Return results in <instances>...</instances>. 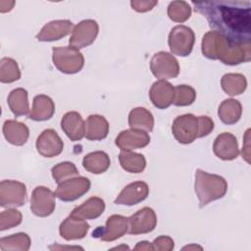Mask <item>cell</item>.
Listing matches in <instances>:
<instances>
[{
  "mask_svg": "<svg viewBox=\"0 0 251 251\" xmlns=\"http://www.w3.org/2000/svg\"><path fill=\"white\" fill-rule=\"evenodd\" d=\"M206 18L209 26L234 42L251 39V3L249 1L213 0L192 2Z\"/></svg>",
  "mask_w": 251,
  "mask_h": 251,
  "instance_id": "obj_1",
  "label": "cell"
},
{
  "mask_svg": "<svg viewBox=\"0 0 251 251\" xmlns=\"http://www.w3.org/2000/svg\"><path fill=\"white\" fill-rule=\"evenodd\" d=\"M26 187L25 183L4 179L0 182V206L3 208H17L26 202Z\"/></svg>",
  "mask_w": 251,
  "mask_h": 251,
  "instance_id": "obj_7",
  "label": "cell"
},
{
  "mask_svg": "<svg viewBox=\"0 0 251 251\" xmlns=\"http://www.w3.org/2000/svg\"><path fill=\"white\" fill-rule=\"evenodd\" d=\"M152 246L154 250L171 251L175 248V242L170 236L161 235L154 239V241L152 242Z\"/></svg>",
  "mask_w": 251,
  "mask_h": 251,
  "instance_id": "obj_38",
  "label": "cell"
},
{
  "mask_svg": "<svg viewBox=\"0 0 251 251\" xmlns=\"http://www.w3.org/2000/svg\"><path fill=\"white\" fill-rule=\"evenodd\" d=\"M23 216L20 211L14 208H8L0 214V230L13 228L22 223Z\"/></svg>",
  "mask_w": 251,
  "mask_h": 251,
  "instance_id": "obj_37",
  "label": "cell"
},
{
  "mask_svg": "<svg viewBox=\"0 0 251 251\" xmlns=\"http://www.w3.org/2000/svg\"><path fill=\"white\" fill-rule=\"evenodd\" d=\"M122 248H124V249H129L127 246H118V247H114L113 249H122Z\"/></svg>",
  "mask_w": 251,
  "mask_h": 251,
  "instance_id": "obj_44",
  "label": "cell"
},
{
  "mask_svg": "<svg viewBox=\"0 0 251 251\" xmlns=\"http://www.w3.org/2000/svg\"><path fill=\"white\" fill-rule=\"evenodd\" d=\"M158 4V1H149V0H141V1H130V5L132 9L139 13H144L152 10L156 5Z\"/></svg>",
  "mask_w": 251,
  "mask_h": 251,
  "instance_id": "obj_39",
  "label": "cell"
},
{
  "mask_svg": "<svg viewBox=\"0 0 251 251\" xmlns=\"http://www.w3.org/2000/svg\"><path fill=\"white\" fill-rule=\"evenodd\" d=\"M109 133V123L101 115H90L85 121V137L88 140H102Z\"/></svg>",
  "mask_w": 251,
  "mask_h": 251,
  "instance_id": "obj_25",
  "label": "cell"
},
{
  "mask_svg": "<svg viewBox=\"0 0 251 251\" xmlns=\"http://www.w3.org/2000/svg\"><path fill=\"white\" fill-rule=\"evenodd\" d=\"M30 244V237L25 232L14 233L0 239V249L2 251H27Z\"/></svg>",
  "mask_w": 251,
  "mask_h": 251,
  "instance_id": "obj_32",
  "label": "cell"
},
{
  "mask_svg": "<svg viewBox=\"0 0 251 251\" xmlns=\"http://www.w3.org/2000/svg\"><path fill=\"white\" fill-rule=\"evenodd\" d=\"M214 154L224 160L231 161L239 155V148L236 137L230 132H223L219 134L213 144Z\"/></svg>",
  "mask_w": 251,
  "mask_h": 251,
  "instance_id": "obj_18",
  "label": "cell"
},
{
  "mask_svg": "<svg viewBox=\"0 0 251 251\" xmlns=\"http://www.w3.org/2000/svg\"><path fill=\"white\" fill-rule=\"evenodd\" d=\"M2 131L5 139L15 146L25 144L29 136V129L26 125L15 120L5 121Z\"/></svg>",
  "mask_w": 251,
  "mask_h": 251,
  "instance_id": "obj_22",
  "label": "cell"
},
{
  "mask_svg": "<svg viewBox=\"0 0 251 251\" xmlns=\"http://www.w3.org/2000/svg\"><path fill=\"white\" fill-rule=\"evenodd\" d=\"M157 226V216L153 209L143 207L128 218L129 234L137 235L149 233L154 230Z\"/></svg>",
  "mask_w": 251,
  "mask_h": 251,
  "instance_id": "obj_13",
  "label": "cell"
},
{
  "mask_svg": "<svg viewBox=\"0 0 251 251\" xmlns=\"http://www.w3.org/2000/svg\"><path fill=\"white\" fill-rule=\"evenodd\" d=\"M105 210V202L100 197H90L71 212V215L84 220H94L99 218Z\"/></svg>",
  "mask_w": 251,
  "mask_h": 251,
  "instance_id": "obj_24",
  "label": "cell"
},
{
  "mask_svg": "<svg viewBox=\"0 0 251 251\" xmlns=\"http://www.w3.org/2000/svg\"><path fill=\"white\" fill-rule=\"evenodd\" d=\"M149 194V186L144 181H133L128 183L115 199V204L133 206L144 201Z\"/></svg>",
  "mask_w": 251,
  "mask_h": 251,
  "instance_id": "obj_16",
  "label": "cell"
},
{
  "mask_svg": "<svg viewBox=\"0 0 251 251\" xmlns=\"http://www.w3.org/2000/svg\"><path fill=\"white\" fill-rule=\"evenodd\" d=\"M54 113L55 104L53 100L47 95L39 94L33 98L32 108L27 117L32 121L42 122L51 119Z\"/></svg>",
  "mask_w": 251,
  "mask_h": 251,
  "instance_id": "obj_23",
  "label": "cell"
},
{
  "mask_svg": "<svg viewBox=\"0 0 251 251\" xmlns=\"http://www.w3.org/2000/svg\"><path fill=\"white\" fill-rule=\"evenodd\" d=\"M90 226L84 219L69 215L60 225L59 233L65 240H77L85 237Z\"/></svg>",
  "mask_w": 251,
  "mask_h": 251,
  "instance_id": "obj_19",
  "label": "cell"
},
{
  "mask_svg": "<svg viewBox=\"0 0 251 251\" xmlns=\"http://www.w3.org/2000/svg\"><path fill=\"white\" fill-rule=\"evenodd\" d=\"M150 70L153 75L159 79L175 78L179 74V64L171 53L160 51L153 55L150 60Z\"/></svg>",
  "mask_w": 251,
  "mask_h": 251,
  "instance_id": "obj_8",
  "label": "cell"
},
{
  "mask_svg": "<svg viewBox=\"0 0 251 251\" xmlns=\"http://www.w3.org/2000/svg\"><path fill=\"white\" fill-rule=\"evenodd\" d=\"M51 173H52L53 178L55 179V181L57 183H60L68 178L75 177V176H78V171H77L75 165L69 161L62 162V163L55 165L51 169Z\"/></svg>",
  "mask_w": 251,
  "mask_h": 251,
  "instance_id": "obj_36",
  "label": "cell"
},
{
  "mask_svg": "<svg viewBox=\"0 0 251 251\" xmlns=\"http://www.w3.org/2000/svg\"><path fill=\"white\" fill-rule=\"evenodd\" d=\"M89 188L90 180L85 176H77L58 183L55 194L62 201L71 202L80 198Z\"/></svg>",
  "mask_w": 251,
  "mask_h": 251,
  "instance_id": "obj_9",
  "label": "cell"
},
{
  "mask_svg": "<svg viewBox=\"0 0 251 251\" xmlns=\"http://www.w3.org/2000/svg\"><path fill=\"white\" fill-rule=\"evenodd\" d=\"M196 99V91L195 89L186 84H179L175 86V97H174V105L177 107L189 106Z\"/></svg>",
  "mask_w": 251,
  "mask_h": 251,
  "instance_id": "obj_35",
  "label": "cell"
},
{
  "mask_svg": "<svg viewBox=\"0 0 251 251\" xmlns=\"http://www.w3.org/2000/svg\"><path fill=\"white\" fill-rule=\"evenodd\" d=\"M175 87L167 80L155 81L150 90L149 98L152 104L158 109H167L174 103Z\"/></svg>",
  "mask_w": 251,
  "mask_h": 251,
  "instance_id": "obj_20",
  "label": "cell"
},
{
  "mask_svg": "<svg viewBox=\"0 0 251 251\" xmlns=\"http://www.w3.org/2000/svg\"><path fill=\"white\" fill-rule=\"evenodd\" d=\"M7 102L10 110L16 117L28 115L30 112L28 93L25 88L19 87L13 89L8 95Z\"/></svg>",
  "mask_w": 251,
  "mask_h": 251,
  "instance_id": "obj_27",
  "label": "cell"
},
{
  "mask_svg": "<svg viewBox=\"0 0 251 251\" xmlns=\"http://www.w3.org/2000/svg\"><path fill=\"white\" fill-rule=\"evenodd\" d=\"M128 230V218L122 215H112L106 221L105 227L98 226L92 232V237L111 242L124 236Z\"/></svg>",
  "mask_w": 251,
  "mask_h": 251,
  "instance_id": "obj_11",
  "label": "cell"
},
{
  "mask_svg": "<svg viewBox=\"0 0 251 251\" xmlns=\"http://www.w3.org/2000/svg\"><path fill=\"white\" fill-rule=\"evenodd\" d=\"M119 162L126 172L131 174L142 173L146 167L144 155L132 151H121L119 154Z\"/></svg>",
  "mask_w": 251,
  "mask_h": 251,
  "instance_id": "obj_30",
  "label": "cell"
},
{
  "mask_svg": "<svg viewBox=\"0 0 251 251\" xmlns=\"http://www.w3.org/2000/svg\"><path fill=\"white\" fill-rule=\"evenodd\" d=\"M56 207V194L46 186H36L30 198L31 212L41 218L50 216Z\"/></svg>",
  "mask_w": 251,
  "mask_h": 251,
  "instance_id": "obj_10",
  "label": "cell"
},
{
  "mask_svg": "<svg viewBox=\"0 0 251 251\" xmlns=\"http://www.w3.org/2000/svg\"><path fill=\"white\" fill-rule=\"evenodd\" d=\"M110 164V157L104 151L90 152L82 159V166L84 170L94 175L105 173L109 169Z\"/></svg>",
  "mask_w": 251,
  "mask_h": 251,
  "instance_id": "obj_26",
  "label": "cell"
},
{
  "mask_svg": "<svg viewBox=\"0 0 251 251\" xmlns=\"http://www.w3.org/2000/svg\"><path fill=\"white\" fill-rule=\"evenodd\" d=\"M202 54L211 60H220L225 65L235 66L251 59V41L234 42L211 30L204 34L201 42Z\"/></svg>",
  "mask_w": 251,
  "mask_h": 251,
  "instance_id": "obj_2",
  "label": "cell"
},
{
  "mask_svg": "<svg viewBox=\"0 0 251 251\" xmlns=\"http://www.w3.org/2000/svg\"><path fill=\"white\" fill-rule=\"evenodd\" d=\"M221 85L227 95L235 96L242 94L246 90L247 80L241 74H226L222 76Z\"/></svg>",
  "mask_w": 251,
  "mask_h": 251,
  "instance_id": "obj_31",
  "label": "cell"
},
{
  "mask_svg": "<svg viewBox=\"0 0 251 251\" xmlns=\"http://www.w3.org/2000/svg\"><path fill=\"white\" fill-rule=\"evenodd\" d=\"M134 250H154L152 243L148 241H140L136 244V246L133 248Z\"/></svg>",
  "mask_w": 251,
  "mask_h": 251,
  "instance_id": "obj_42",
  "label": "cell"
},
{
  "mask_svg": "<svg viewBox=\"0 0 251 251\" xmlns=\"http://www.w3.org/2000/svg\"><path fill=\"white\" fill-rule=\"evenodd\" d=\"M194 190L199 200V206L203 208L209 203L221 199L226 195L227 182L219 175L210 174L197 169L195 172Z\"/></svg>",
  "mask_w": 251,
  "mask_h": 251,
  "instance_id": "obj_4",
  "label": "cell"
},
{
  "mask_svg": "<svg viewBox=\"0 0 251 251\" xmlns=\"http://www.w3.org/2000/svg\"><path fill=\"white\" fill-rule=\"evenodd\" d=\"M36 150L45 158L60 155L64 149V142L59 134L52 128L43 130L36 139Z\"/></svg>",
  "mask_w": 251,
  "mask_h": 251,
  "instance_id": "obj_14",
  "label": "cell"
},
{
  "mask_svg": "<svg viewBox=\"0 0 251 251\" xmlns=\"http://www.w3.org/2000/svg\"><path fill=\"white\" fill-rule=\"evenodd\" d=\"M115 143L122 151H132L146 147L150 143V136L144 130L128 128L118 134Z\"/></svg>",
  "mask_w": 251,
  "mask_h": 251,
  "instance_id": "obj_15",
  "label": "cell"
},
{
  "mask_svg": "<svg viewBox=\"0 0 251 251\" xmlns=\"http://www.w3.org/2000/svg\"><path fill=\"white\" fill-rule=\"evenodd\" d=\"M15 5V1H5V0H2L0 1V12L1 13H6V12H9L13 9Z\"/></svg>",
  "mask_w": 251,
  "mask_h": 251,
  "instance_id": "obj_41",
  "label": "cell"
},
{
  "mask_svg": "<svg viewBox=\"0 0 251 251\" xmlns=\"http://www.w3.org/2000/svg\"><path fill=\"white\" fill-rule=\"evenodd\" d=\"M195 42V34L189 26L178 25L172 28L169 33L168 44L172 54L186 57L188 56Z\"/></svg>",
  "mask_w": 251,
  "mask_h": 251,
  "instance_id": "obj_6",
  "label": "cell"
},
{
  "mask_svg": "<svg viewBox=\"0 0 251 251\" xmlns=\"http://www.w3.org/2000/svg\"><path fill=\"white\" fill-rule=\"evenodd\" d=\"M169 18L176 23H184L191 16V7L185 1H173L167 10Z\"/></svg>",
  "mask_w": 251,
  "mask_h": 251,
  "instance_id": "obj_34",
  "label": "cell"
},
{
  "mask_svg": "<svg viewBox=\"0 0 251 251\" xmlns=\"http://www.w3.org/2000/svg\"><path fill=\"white\" fill-rule=\"evenodd\" d=\"M52 61L54 66L64 74H76L84 66L82 53L73 46H57L52 48Z\"/></svg>",
  "mask_w": 251,
  "mask_h": 251,
  "instance_id": "obj_5",
  "label": "cell"
},
{
  "mask_svg": "<svg viewBox=\"0 0 251 251\" xmlns=\"http://www.w3.org/2000/svg\"><path fill=\"white\" fill-rule=\"evenodd\" d=\"M242 115V106L238 100L229 98L224 100L218 109L220 120L226 125L236 124Z\"/></svg>",
  "mask_w": 251,
  "mask_h": 251,
  "instance_id": "obj_29",
  "label": "cell"
},
{
  "mask_svg": "<svg viewBox=\"0 0 251 251\" xmlns=\"http://www.w3.org/2000/svg\"><path fill=\"white\" fill-rule=\"evenodd\" d=\"M249 129L246 130L245 132V144L246 146L245 147H242V152H241V155H242V158H244L246 160L247 163H249Z\"/></svg>",
  "mask_w": 251,
  "mask_h": 251,
  "instance_id": "obj_40",
  "label": "cell"
},
{
  "mask_svg": "<svg viewBox=\"0 0 251 251\" xmlns=\"http://www.w3.org/2000/svg\"><path fill=\"white\" fill-rule=\"evenodd\" d=\"M61 127L72 141L81 140L85 136V122L80 114L75 111L68 112L63 116Z\"/></svg>",
  "mask_w": 251,
  "mask_h": 251,
  "instance_id": "obj_21",
  "label": "cell"
},
{
  "mask_svg": "<svg viewBox=\"0 0 251 251\" xmlns=\"http://www.w3.org/2000/svg\"><path fill=\"white\" fill-rule=\"evenodd\" d=\"M214 121L208 116L196 117L184 114L176 117L172 125L174 137L181 144H190L196 138L209 135L214 129Z\"/></svg>",
  "mask_w": 251,
  "mask_h": 251,
  "instance_id": "obj_3",
  "label": "cell"
},
{
  "mask_svg": "<svg viewBox=\"0 0 251 251\" xmlns=\"http://www.w3.org/2000/svg\"><path fill=\"white\" fill-rule=\"evenodd\" d=\"M128 126L130 128L151 131L154 127V117L149 110L143 107L133 108L128 114Z\"/></svg>",
  "mask_w": 251,
  "mask_h": 251,
  "instance_id": "obj_28",
  "label": "cell"
},
{
  "mask_svg": "<svg viewBox=\"0 0 251 251\" xmlns=\"http://www.w3.org/2000/svg\"><path fill=\"white\" fill-rule=\"evenodd\" d=\"M21 78V71L18 63L9 57H4L0 61V81L2 83H12Z\"/></svg>",
  "mask_w": 251,
  "mask_h": 251,
  "instance_id": "obj_33",
  "label": "cell"
},
{
  "mask_svg": "<svg viewBox=\"0 0 251 251\" xmlns=\"http://www.w3.org/2000/svg\"><path fill=\"white\" fill-rule=\"evenodd\" d=\"M99 32V25L94 20H83L74 26L69 39L70 46L81 49L91 45Z\"/></svg>",
  "mask_w": 251,
  "mask_h": 251,
  "instance_id": "obj_12",
  "label": "cell"
},
{
  "mask_svg": "<svg viewBox=\"0 0 251 251\" xmlns=\"http://www.w3.org/2000/svg\"><path fill=\"white\" fill-rule=\"evenodd\" d=\"M74 29V24L69 20H55L47 23L37 33L36 38L41 42H49L59 40Z\"/></svg>",
  "mask_w": 251,
  "mask_h": 251,
  "instance_id": "obj_17",
  "label": "cell"
},
{
  "mask_svg": "<svg viewBox=\"0 0 251 251\" xmlns=\"http://www.w3.org/2000/svg\"><path fill=\"white\" fill-rule=\"evenodd\" d=\"M182 249H183V250H186V249H188V250H190V249H200V250H202L203 248H202L201 246H199V245H195V244H193V245H187V246L183 247Z\"/></svg>",
  "mask_w": 251,
  "mask_h": 251,
  "instance_id": "obj_43",
  "label": "cell"
}]
</instances>
